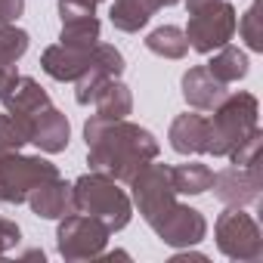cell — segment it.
<instances>
[{
  "label": "cell",
  "instance_id": "7402d4cb",
  "mask_svg": "<svg viewBox=\"0 0 263 263\" xmlns=\"http://www.w3.org/2000/svg\"><path fill=\"white\" fill-rule=\"evenodd\" d=\"M28 137H31V121L28 118L10 115V111L0 115V158L16 155L28 143Z\"/></svg>",
  "mask_w": 263,
  "mask_h": 263
},
{
  "label": "cell",
  "instance_id": "7c38bea8",
  "mask_svg": "<svg viewBox=\"0 0 263 263\" xmlns=\"http://www.w3.org/2000/svg\"><path fill=\"white\" fill-rule=\"evenodd\" d=\"M28 208L44 217V220H62L68 214H74V198H71V186L62 180V177H53V180H44L37 183L31 192H28Z\"/></svg>",
  "mask_w": 263,
  "mask_h": 263
},
{
  "label": "cell",
  "instance_id": "4fadbf2b",
  "mask_svg": "<svg viewBox=\"0 0 263 263\" xmlns=\"http://www.w3.org/2000/svg\"><path fill=\"white\" fill-rule=\"evenodd\" d=\"M68 137H71V127H68V118L59 108L47 105V108H41L31 118V137H28V143H34L41 152H50V155L65 152Z\"/></svg>",
  "mask_w": 263,
  "mask_h": 263
},
{
  "label": "cell",
  "instance_id": "8fae6325",
  "mask_svg": "<svg viewBox=\"0 0 263 263\" xmlns=\"http://www.w3.org/2000/svg\"><path fill=\"white\" fill-rule=\"evenodd\" d=\"M0 102H4V108L10 115H19V118L31 121L41 108L50 105V96H47V90L34 78L16 74V68H13L4 81H0Z\"/></svg>",
  "mask_w": 263,
  "mask_h": 263
},
{
  "label": "cell",
  "instance_id": "44dd1931",
  "mask_svg": "<svg viewBox=\"0 0 263 263\" xmlns=\"http://www.w3.org/2000/svg\"><path fill=\"white\" fill-rule=\"evenodd\" d=\"M146 50H152L155 56H164V59H183L189 53V41H186V31L183 28L161 25V28H155L146 37Z\"/></svg>",
  "mask_w": 263,
  "mask_h": 263
},
{
  "label": "cell",
  "instance_id": "277c9868",
  "mask_svg": "<svg viewBox=\"0 0 263 263\" xmlns=\"http://www.w3.org/2000/svg\"><path fill=\"white\" fill-rule=\"evenodd\" d=\"M186 10H189L186 41L195 53L208 56L232 41L238 16L229 0H186Z\"/></svg>",
  "mask_w": 263,
  "mask_h": 263
},
{
  "label": "cell",
  "instance_id": "4dcf8cb0",
  "mask_svg": "<svg viewBox=\"0 0 263 263\" xmlns=\"http://www.w3.org/2000/svg\"><path fill=\"white\" fill-rule=\"evenodd\" d=\"M25 10V0H0V22H16Z\"/></svg>",
  "mask_w": 263,
  "mask_h": 263
},
{
  "label": "cell",
  "instance_id": "e0dca14e",
  "mask_svg": "<svg viewBox=\"0 0 263 263\" xmlns=\"http://www.w3.org/2000/svg\"><path fill=\"white\" fill-rule=\"evenodd\" d=\"M93 105H96V115H99V118L118 121V118H127L130 111H134V96H130V87H127V84H121L118 78H108V81L99 87Z\"/></svg>",
  "mask_w": 263,
  "mask_h": 263
},
{
  "label": "cell",
  "instance_id": "9c48e42d",
  "mask_svg": "<svg viewBox=\"0 0 263 263\" xmlns=\"http://www.w3.org/2000/svg\"><path fill=\"white\" fill-rule=\"evenodd\" d=\"M211 189H214V195H217L226 208L254 204V201H260V189H263L260 164H251V167H241V164L223 167L220 174H214Z\"/></svg>",
  "mask_w": 263,
  "mask_h": 263
},
{
  "label": "cell",
  "instance_id": "7a4b0ae2",
  "mask_svg": "<svg viewBox=\"0 0 263 263\" xmlns=\"http://www.w3.org/2000/svg\"><path fill=\"white\" fill-rule=\"evenodd\" d=\"M257 96L254 93H226L223 102L208 118V152L214 158H229V152L245 143L248 134L257 130Z\"/></svg>",
  "mask_w": 263,
  "mask_h": 263
},
{
  "label": "cell",
  "instance_id": "5bb4252c",
  "mask_svg": "<svg viewBox=\"0 0 263 263\" xmlns=\"http://www.w3.org/2000/svg\"><path fill=\"white\" fill-rule=\"evenodd\" d=\"M226 93H229L226 84L217 81L208 65H195L183 74V99L198 111H214Z\"/></svg>",
  "mask_w": 263,
  "mask_h": 263
},
{
  "label": "cell",
  "instance_id": "ffe728a7",
  "mask_svg": "<svg viewBox=\"0 0 263 263\" xmlns=\"http://www.w3.org/2000/svg\"><path fill=\"white\" fill-rule=\"evenodd\" d=\"M171 180H174L177 195H201V192L211 189V183H214V171H211L208 164L189 161V164H177V167H171Z\"/></svg>",
  "mask_w": 263,
  "mask_h": 263
},
{
  "label": "cell",
  "instance_id": "d6986e66",
  "mask_svg": "<svg viewBox=\"0 0 263 263\" xmlns=\"http://www.w3.org/2000/svg\"><path fill=\"white\" fill-rule=\"evenodd\" d=\"M208 68H211V74H214L217 81L235 84V81H241V78L248 74V56H245L238 47L223 44L220 50H214V59L208 62Z\"/></svg>",
  "mask_w": 263,
  "mask_h": 263
},
{
  "label": "cell",
  "instance_id": "ac0fdd59",
  "mask_svg": "<svg viewBox=\"0 0 263 263\" xmlns=\"http://www.w3.org/2000/svg\"><path fill=\"white\" fill-rule=\"evenodd\" d=\"M108 16H111V25L118 31L134 34V31L146 28V22L155 16V7L149 4V0H115Z\"/></svg>",
  "mask_w": 263,
  "mask_h": 263
},
{
  "label": "cell",
  "instance_id": "3957f363",
  "mask_svg": "<svg viewBox=\"0 0 263 263\" xmlns=\"http://www.w3.org/2000/svg\"><path fill=\"white\" fill-rule=\"evenodd\" d=\"M71 198H74V211L96 217L99 223L108 226V232H118L130 223V198L127 192L118 186V180H111L108 174L90 171L81 180L71 183Z\"/></svg>",
  "mask_w": 263,
  "mask_h": 263
},
{
  "label": "cell",
  "instance_id": "83f0119b",
  "mask_svg": "<svg viewBox=\"0 0 263 263\" xmlns=\"http://www.w3.org/2000/svg\"><path fill=\"white\" fill-rule=\"evenodd\" d=\"M90 59H93L102 71H108L111 78H121V71H124V56H121V50H115L111 44H96V47L90 50Z\"/></svg>",
  "mask_w": 263,
  "mask_h": 263
},
{
  "label": "cell",
  "instance_id": "9a60e30c",
  "mask_svg": "<svg viewBox=\"0 0 263 263\" xmlns=\"http://www.w3.org/2000/svg\"><path fill=\"white\" fill-rule=\"evenodd\" d=\"M171 149L180 155H204L208 152V118L204 115H177L167 130Z\"/></svg>",
  "mask_w": 263,
  "mask_h": 263
},
{
  "label": "cell",
  "instance_id": "1f68e13d",
  "mask_svg": "<svg viewBox=\"0 0 263 263\" xmlns=\"http://www.w3.org/2000/svg\"><path fill=\"white\" fill-rule=\"evenodd\" d=\"M155 10H164V7H174V4H183V0H149Z\"/></svg>",
  "mask_w": 263,
  "mask_h": 263
},
{
  "label": "cell",
  "instance_id": "4316f807",
  "mask_svg": "<svg viewBox=\"0 0 263 263\" xmlns=\"http://www.w3.org/2000/svg\"><path fill=\"white\" fill-rule=\"evenodd\" d=\"M260 143H263V134H260V127H257L254 134L245 137V143H238V146L229 152V161H232V164H241V167L260 164Z\"/></svg>",
  "mask_w": 263,
  "mask_h": 263
},
{
  "label": "cell",
  "instance_id": "cb8c5ba5",
  "mask_svg": "<svg viewBox=\"0 0 263 263\" xmlns=\"http://www.w3.org/2000/svg\"><path fill=\"white\" fill-rule=\"evenodd\" d=\"M25 50H28V31L16 28L13 22H0V71L16 68Z\"/></svg>",
  "mask_w": 263,
  "mask_h": 263
},
{
  "label": "cell",
  "instance_id": "ba28073f",
  "mask_svg": "<svg viewBox=\"0 0 263 263\" xmlns=\"http://www.w3.org/2000/svg\"><path fill=\"white\" fill-rule=\"evenodd\" d=\"M130 189H134V201H137V208H140V214L149 226H155L177 204V189H174L167 164L149 161L134 180H130Z\"/></svg>",
  "mask_w": 263,
  "mask_h": 263
},
{
  "label": "cell",
  "instance_id": "d6a6232c",
  "mask_svg": "<svg viewBox=\"0 0 263 263\" xmlns=\"http://www.w3.org/2000/svg\"><path fill=\"white\" fill-rule=\"evenodd\" d=\"M0 204H4V192H0Z\"/></svg>",
  "mask_w": 263,
  "mask_h": 263
},
{
  "label": "cell",
  "instance_id": "6da1fadb",
  "mask_svg": "<svg viewBox=\"0 0 263 263\" xmlns=\"http://www.w3.org/2000/svg\"><path fill=\"white\" fill-rule=\"evenodd\" d=\"M84 140L90 155V171L108 174L118 183H130L149 161L158 158V140L146 127L130 124L127 118H99L93 115L84 124Z\"/></svg>",
  "mask_w": 263,
  "mask_h": 263
},
{
  "label": "cell",
  "instance_id": "f1b7e54d",
  "mask_svg": "<svg viewBox=\"0 0 263 263\" xmlns=\"http://www.w3.org/2000/svg\"><path fill=\"white\" fill-rule=\"evenodd\" d=\"M59 16H62V22L96 16V0H59Z\"/></svg>",
  "mask_w": 263,
  "mask_h": 263
},
{
  "label": "cell",
  "instance_id": "52a82bcc",
  "mask_svg": "<svg viewBox=\"0 0 263 263\" xmlns=\"http://www.w3.org/2000/svg\"><path fill=\"white\" fill-rule=\"evenodd\" d=\"M59 177L56 164L41 158V155H7L0 158V192H4V204H22L28 192L44 183Z\"/></svg>",
  "mask_w": 263,
  "mask_h": 263
},
{
  "label": "cell",
  "instance_id": "484cf974",
  "mask_svg": "<svg viewBox=\"0 0 263 263\" xmlns=\"http://www.w3.org/2000/svg\"><path fill=\"white\" fill-rule=\"evenodd\" d=\"M238 28V34H241V41L251 47V50H263V25H260V0H254V4L248 7V13L241 16V22L235 25Z\"/></svg>",
  "mask_w": 263,
  "mask_h": 263
},
{
  "label": "cell",
  "instance_id": "d4e9b609",
  "mask_svg": "<svg viewBox=\"0 0 263 263\" xmlns=\"http://www.w3.org/2000/svg\"><path fill=\"white\" fill-rule=\"evenodd\" d=\"M108 78H111V74H108V71H102V68H99V65H96V62L90 59V65L84 68V74H81V78L74 81V84H78V90H74V99H78L81 105H90V102L96 99L99 87H102V84H105Z\"/></svg>",
  "mask_w": 263,
  "mask_h": 263
},
{
  "label": "cell",
  "instance_id": "5b68a950",
  "mask_svg": "<svg viewBox=\"0 0 263 263\" xmlns=\"http://www.w3.org/2000/svg\"><path fill=\"white\" fill-rule=\"evenodd\" d=\"M217 235V248L229 257V260H241V263H257L263 257V238H260V226L251 214H245L241 208H226L217 217L214 226Z\"/></svg>",
  "mask_w": 263,
  "mask_h": 263
},
{
  "label": "cell",
  "instance_id": "30bf717a",
  "mask_svg": "<svg viewBox=\"0 0 263 263\" xmlns=\"http://www.w3.org/2000/svg\"><path fill=\"white\" fill-rule=\"evenodd\" d=\"M152 229H155L158 238H161L164 245H171V248H192V245H198V241L208 235V220L201 217V211H195V208L177 201Z\"/></svg>",
  "mask_w": 263,
  "mask_h": 263
},
{
  "label": "cell",
  "instance_id": "8992f818",
  "mask_svg": "<svg viewBox=\"0 0 263 263\" xmlns=\"http://www.w3.org/2000/svg\"><path fill=\"white\" fill-rule=\"evenodd\" d=\"M108 226L99 223L96 217L90 214H68L59 220V229H56V245H59V254L65 260H93V257H102V248L108 241Z\"/></svg>",
  "mask_w": 263,
  "mask_h": 263
},
{
  "label": "cell",
  "instance_id": "f546056e",
  "mask_svg": "<svg viewBox=\"0 0 263 263\" xmlns=\"http://www.w3.org/2000/svg\"><path fill=\"white\" fill-rule=\"evenodd\" d=\"M19 238H22L19 226H16L13 220H7V217H0V257H4L10 248H16V245H19Z\"/></svg>",
  "mask_w": 263,
  "mask_h": 263
},
{
  "label": "cell",
  "instance_id": "603a6c76",
  "mask_svg": "<svg viewBox=\"0 0 263 263\" xmlns=\"http://www.w3.org/2000/svg\"><path fill=\"white\" fill-rule=\"evenodd\" d=\"M59 44L78 47V50H93V47L99 44V19H96V16H84V19L62 22Z\"/></svg>",
  "mask_w": 263,
  "mask_h": 263
},
{
  "label": "cell",
  "instance_id": "2e32d148",
  "mask_svg": "<svg viewBox=\"0 0 263 263\" xmlns=\"http://www.w3.org/2000/svg\"><path fill=\"white\" fill-rule=\"evenodd\" d=\"M87 65H90V50H78V47H65V44H53L41 56V68L53 81H78Z\"/></svg>",
  "mask_w": 263,
  "mask_h": 263
}]
</instances>
